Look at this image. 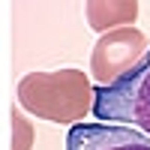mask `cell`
I'll return each mask as SVG.
<instances>
[{"mask_svg":"<svg viewBox=\"0 0 150 150\" xmlns=\"http://www.w3.org/2000/svg\"><path fill=\"white\" fill-rule=\"evenodd\" d=\"M90 114H96V120L126 123L150 135V51H144L141 60L117 81L96 87Z\"/></svg>","mask_w":150,"mask_h":150,"instance_id":"2","label":"cell"},{"mask_svg":"<svg viewBox=\"0 0 150 150\" xmlns=\"http://www.w3.org/2000/svg\"><path fill=\"white\" fill-rule=\"evenodd\" d=\"M87 24L96 33L126 27L138 18V0H87Z\"/></svg>","mask_w":150,"mask_h":150,"instance_id":"5","label":"cell"},{"mask_svg":"<svg viewBox=\"0 0 150 150\" xmlns=\"http://www.w3.org/2000/svg\"><path fill=\"white\" fill-rule=\"evenodd\" d=\"M12 150H30L33 147V126L21 114V108H12Z\"/></svg>","mask_w":150,"mask_h":150,"instance_id":"6","label":"cell"},{"mask_svg":"<svg viewBox=\"0 0 150 150\" xmlns=\"http://www.w3.org/2000/svg\"><path fill=\"white\" fill-rule=\"evenodd\" d=\"M18 105L51 123H78L93 111V87L81 69L30 72L18 81Z\"/></svg>","mask_w":150,"mask_h":150,"instance_id":"1","label":"cell"},{"mask_svg":"<svg viewBox=\"0 0 150 150\" xmlns=\"http://www.w3.org/2000/svg\"><path fill=\"white\" fill-rule=\"evenodd\" d=\"M144 33L138 27H114V30H105L102 39L93 45L90 51V72L99 87H105L111 81H117L123 72H129L135 63L141 60L144 54Z\"/></svg>","mask_w":150,"mask_h":150,"instance_id":"3","label":"cell"},{"mask_svg":"<svg viewBox=\"0 0 150 150\" xmlns=\"http://www.w3.org/2000/svg\"><path fill=\"white\" fill-rule=\"evenodd\" d=\"M66 150H150V135L126 123H72Z\"/></svg>","mask_w":150,"mask_h":150,"instance_id":"4","label":"cell"}]
</instances>
